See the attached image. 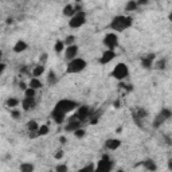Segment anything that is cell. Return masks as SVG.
<instances>
[{"instance_id":"cb8c5ba5","label":"cell","mask_w":172,"mask_h":172,"mask_svg":"<svg viewBox=\"0 0 172 172\" xmlns=\"http://www.w3.org/2000/svg\"><path fill=\"white\" fill-rule=\"evenodd\" d=\"M42 86H43V83L41 82L39 78H31L30 82H28V87H31V89H34V90L42 89Z\"/></svg>"},{"instance_id":"74e56055","label":"cell","mask_w":172,"mask_h":172,"mask_svg":"<svg viewBox=\"0 0 172 172\" xmlns=\"http://www.w3.org/2000/svg\"><path fill=\"white\" fill-rule=\"evenodd\" d=\"M65 156V151H62V149H58V151L54 153V159L55 160H62Z\"/></svg>"},{"instance_id":"e0dca14e","label":"cell","mask_w":172,"mask_h":172,"mask_svg":"<svg viewBox=\"0 0 172 172\" xmlns=\"http://www.w3.org/2000/svg\"><path fill=\"white\" fill-rule=\"evenodd\" d=\"M66 116L67 114H65V113H62V112H58V110H54V109H53V112H51V117H53V120L58 124V125L65 122Z\"/></svg>"},{"instance_id":"e575fe53","label":"cell","mask_w":172,"mask_h":172,"mask_svg":"<svg viewBox=\"0 0 172 172\" xmlns=\"http://www.w3.org/2000/svg\"><path fill=\"white\" fill-rule=\"evenodd\" d=\"M35 96H36V90L31 89V87H28V89L24 91V97H27V98H35Z\"/></svg>"},{"instance_id":"603a6c76","label":"cell","mask_w":172,"mask_h":172,"mask_svg":"<svg viewBox=\"0 0 172 172\" xmlns=\"http://www.w3.org/2000/svg\"><path fill=\"white\" fill-rule=\"evenodd\" d=\"M19 171L20 172H34L35 171V166L32 163H28V162L22 163L19 166Z\"/></svg>"},{"instance_id":"83f0119b","label":"cell","mask_w":172,"mask_h":172,"mask_svg":"<svg viewBox=\"0 0 172 172\" xmlns=\"http://www.w3.org/2000/svg\"><path fill=\"white\" fill-rule=\"evenodd\" d=\"M155 67L157 69V70H166V67H167V59H164V58H162V59H157L155 62Z\"/></svg>"},{"instance_id":"5bb4252c","label":"cell","mask_w":172,"mask_h":172,"mask_svg":"<svg viewBox=\"0 0 172 172\" xmlns=\"http://www.w3.org/2000/svg\"><path fill=\"white\" fill-rule=\"evenodd\" d=\"M35 106H36L35 98H27V97H24L23 100H22V108H23L24 112H30Z\"/></svg>"},{"instance_id":"d6a6232c","label":"cell","mask_w":172,"mask_h":172,"mask_svg":"<svg viewBox=\"0 0 172 172\" xmlns=\"http://www.w3.org/2000/svg\"><path fill=\"white\" fill-rule=\"evenodd\" d=\"M55 172H69V167H67V164H65V163L58 164V166L55 167Z\"/></svg>"},{"instance_id":"7bdbcfd3","label":"cell","mask_w":172,"mask_h":172,"mask_svg":"<svg viewBox=\"0 0 172 172\" xmlns=\"http://www.w3.org/2000/svg\"><path fill=\"white\" fill-rule=\"evenodd\" d=\"M167 166H168V170H170V171L172 172V159H170V160H168Z\"/></svg>"},{"instance_id":"30bf717a","label":"cell","mask_w":172,"mask_h":172,"mask_svg":"<svg viewBox=\"0 0 172 172\" xmlns=\"http://www.w3.org/2000/svg\"><path fill=\"white\" fill-rule=\"evenodd\" d=\"M81 121H79L78 118H77V116L74 114V116H71L70 118H69V121H67V124H66V126H65V130L66 132H74L77 130V129H79L81 128Z\"/></svg>"},{"instance_id":"d6986e66","label":"cell","mask_w":172,"mask_h":172,"mask_svg":"<svg viewBox=\"0 0 172 172\" xmlns=\"http://www.w3.org/2000/svg\"><path fill=\"white\" fill-rule=\"evenodd\" d=\"M27 43H26L24 41H18L15 45H14V51H15L16 54H20V53H23V51L27 50Z\"/></svg>"},{"instance_id":"9c48e42d","label":"cell","mask_w":172,"mask_h":172,"mask_svg":"<svg viewBox=\"0 0 172 172\" xmlns=\"http://www.w3.org/2000/svg\"><path fill=\"white\" fill-rule=\"evenodd\" d=\"M77 118L81 122L86 121L87 118L91 117V110L87 105H79V108H77V113H75Z\"/></svg>"},{"instance_id":"f546056e","label":"cell","mask_w":172,"mask_h":172,"mask_svg":"<svg viewBox=\"0 0 172 172\" xmlns=\"http://www.w3.org/2000/svg\"><path fill=\"white\" fill-rule=\"evenodd\" d=\"M134 116H137L140 120H144V118H147V116H148V112L145 110L144 108H138L137 110H136V113H133Z\"/></svg>"},{"instance_id":"7dc6e473","label":"cell","mask_w":172,"mask_h":172,"mask_svg":"<svg viewBox=\"0 0 172 172\" xmlns=\"http://www.w3.org/2000/svg\"><path fill=\"white\" fill-rule=\"evenodd\" d=\"M168 19H170V22H172V11L170 12V15H168Z\"/></svg>"},{"instance_id":"9a60e30c","label":"cell","mask_w":172,"mask_h":172,"mask_svg":"<svg viewBox=\"0 0 172 172\" xmlns=\"http://www.w3.org/2000/svg\"><path fill=\"white\" fill-rule=\"evenodd\" d=\"M105 147H106L109 151H116V149H118L121 147V140H118V138H108V140L105 141Z\"/></svg>"},{"instance_id":"7c38bea8","label":"cell","mask_w":172,"mask_h":172,"mask_svg":"<svg viewBox=\"0 0 172 172\" xmlns=\"http://www.w3.org/2000/svg\"><path fill=\"white\" fill-rule=\"evenodd\" d=\"M116 58V51L113 50H105L104 53H102V55L100 58V63L101 65H108L110 63V62Z\"/></svg>"},{"instance_id":"52a82bcc","label":"cell","mask_w":172,"mask_h":172,"mask_svg":"<svg viewBox=\"0 0 172 172\" xmlns=\"http://www.w3.org/2000/svg\"><path fill=\"white\" fill-rule=\"evenodd\" d=\"M85 23H86V11H81V12L75 14V15L69 20L70 28H79Z\"/></svg>"},{"instance_id":"4fadbf2b","label":"cell","mask_w":172,"mask_h":172,"mask_svg":"<svg viewBox=\"0 0 172 172\" xmlns=\"http://www.w3.org/2000/svg\"><path fill=\"white\" fill-rule=\"evenodd\" d=\"M155 58H156L155 54H148V55L142 57L141 58V66L144 69H147V70L152 69L153 66H155Z\"/></svg>"},{"instance_id":"f1b7e54d","label":"cell","mask_w":172,"mask_h":172,"mask_svg":"<svg viewBox=\"0 0 172 172\" xmlns=\"http://www.w3.org/2000/svg\"><path fill=\"white\" fill-rule=\"evenodd\" d=\"M138 8V4H137V2H134V0H129V2L125 4V11H136Z\"/></svg>"},{"instance_id":"836d02e7","label":"cell","mask_w":172,"mask_h":172,"mask_svg":"<svg viewBox=\"0 0 172 172\" xmlns=\"http://www.w3.org/2000/svg\"><path fill=\"white\" fill-rule=\"evenodd\" d=\"M10 114H11V118H14V120H19V118H20V116H22V112H20V110H18V109H11Z\"/></svg>"},{"instance_id":"2e32d148","label":"cell","mask_w":172,"mask_h":172,"mask_svg":"<svg viewBox=\"0 0 172 172\" xmlns=\"http://www.w3.org/2000/svg\"><path fill=\"white\" fill-rule=\"evenodd\" d=\"M45 73H46V66L38 63L34 69H32L31 75H32V78H39V77H42L43 74H45Z\"/></svg>"},{"instance_id":"f6af8a7d","label":"cell","mask_w":172,"mask_h":172,"mask_svg":"<svg viewBox=\"0 0 172 172\" xmlns=\"http://www.w3.org/2000/svg\"><path fill=\"white\" fill-rule=\"evenodd\" d=\"M6 23H7V24H12V23H14V19H12V18H7V22H6Z\"/></svg>"},{"instance_id":"f35d334b","label":"cell","mask_w":172,"mask_h":172,"mask_svg":"<svg viewBox=\"0 0 172 172\" xmlns=\"http://www.w3.org/2000/svg\"><path fill=\"white\" fill-rule=\"evenodd\" d=\"M98 121H100V114H96V116H91L89 122L91 124V125H96V124H98Z\"/></svg>"},{"instance_id":"d590c367","label":"cell","mask_w":172,"mask_h":172,"mask_svg":"<svg viewBox=\"0 0 172 172\" xmlns=\"http://www.w3.org/2000/svg\"><path fill=\"white\" fill-rule=\"evenodd\" d=\"M74 136H75L77 138H83V137L86 136V130L82 129V128H79V129H77V130L74 132Z\"/></svg>"},{"instance_id":"4dcf8cb0","label":"cell","mask_w":172,"mask_h":172,"mask_svg":"<svg viewBox=\"0 0 172 172\" xmlns=\"http://www.w3.org/2000/svg\"><path fill=\"white\" fill-rule=\"evenodd\" d=\"M49 132H50V128L49 125H41L39 126V129H38V136L39 137H42V136H46V134H49Z\"/></svg>"},{"instance_id":"bcb514c9","label":"cell","mask_w":172,"mask_h":172,"mask_svg":"<svg viewBox=\"0 0 172 172\" xmlns=\"http://www.w3.org/2000/svg\"><path fill=\"white\" fill-rule=\"evenodd\" d=\"M116 132H117V133H121V132H122V126L117 128V129H116Z\"/></svg>"},{"instance_id":"c3c4849f","label":"cell","mask_w":172,"mask_h":172,"mask_svg":"<svg viewBox=\"0 0 172 172\" xmlns=\"http://www.w3.org/2000/svg\"><path fill=\"white\" fill-rule=\"evenodd\" d=\"M116 172H124V170H121V168H120V170H117Z\"/></svg>"},{"instance_id":"ab89813d","label":"cell","mask_w":172,"mask_h":172,"mask_svg":"<svg viewBox=\"0 0 172 172\" xmlns=\"http://www.w3.org/2000/svg\"><path fill=\"white\" fill-rule=\"evenodd\" d=\"M19 89L20 90H23V91H26L28 89V83H26V82H23V81H20L19 82Z\"/></svg>"},{"instance_id":"ac0fdd59","label":"cell","mask_w":172,"mask_h":172,"mask_svg":"<svg viewBox=\"0 0 172 172\" xmlns=\"http://www.w3.org/2000/svg\"><path fill=\"white\" fill-rule=\"evenodd\" d=\"M141 166L144 167L147 171H149V172H156V170H157L156 163L153 162L152 159H147V160H144V162L141 163Z\"/></svg>"},{"instance_id":"ffe728a7","label":"cell","mask_w":172,"mask_h":172,"mask_svg":"<svg viewBox=\"0 0 172 172\" xmlns=\"http://www.w3.org/2000/svg\"><path fill=\"white\" fill-rule=\"evenodd\" d=\"M62 14H63L65 16H67V18H71L75 15V8H74V4H67V6H65L63 7V11H62Z\"/></svg>"},{"instance_id":"44dd1931","label":"cell","mask_w":172,"mask_h":172,"mask_svg":"<svg viewBox=\"0 0 172 172\" xmlns=\"http://www.w3.org/2000/svg\"><path fill=\"white\" fill-rule=\"evenodd\" d=\"M57 82H58L57 73L54 71V70H49V73H47V83H49L50 86H54Z\"/></svg>"},{"instance_id":"7402d4cb","label":"cell","mask_w":172,"mask_h":172,"mask_svg":"<svg viewBox=\"0 0 172 172\" xmlns=\"http://www.w3.org/2000/svg\"><path fill=\"white\" fill-rule=\"evenodd\" d=\"M39 124L35 121V120H30V121L27 122V130L28 133H38V129H39Z\"/></svg>"},{"instance_id":"8d00e7d4","label":"cell","mask_w":172,"mask_h":172,"mask_svg":"<svg viewBox=\"0 0 172 172\" xmlns=\"http://www.w3.org/2000/svg\"><path fill=\"white\" fill-rule=\"evenodd\" d=\"M47 59H49V54H47V53H42L41 57H39V63H41V65H46Z\"/></svg>"},{"instance_id":"484cf974","label":"cell","mask_w":172,"mask_h":172,"mask_svg":"<svg viewBox=\"0 0 172 172\" xmlns=\"http://www.w3.org/2000/svg\"><path fill=\"white\" fill-rule=\"evenodd\" d=\"M54 50H55V53H58V54L65 53V50H66L65 42L63 41H57L55 43H54Z\"/></svg>"},{"instance_id":"8fae6325","label":"cell","mask_w":172,"mask_h":172,"mask_svg":"<svg viewBox=\"0 0 172 172\" xmlns=\"http://www.w3.org/2000/svg\"><path fill=\"white\" fill-rule=\"evenodd\" d=\"M78 51H79V49H78V46H77V45L66 47V50H65V58L69 62L73 61V59H75V58H78Z\"/></svg>"},{"instance_id":"3957f363","label":"cell","mask_w":172,"mask_h":172,"mask_svg":"<svg viewBox=\"0 0 172 172\" xmlns=\"http://www.w3.org/2000/svg\"><path fill=\"white\" fill-rule=\"evenodd\" d=\"M75 108H79V104L73 100H69V98H65V100H61L58 101L54 106V110H58V112H62L65 114L70 113L71 110H74Z\"/></svg>"},{"instance_id":"b9f144b4","label":"cell","mask_w":172,"mask_h":172,"mask_svg":"<svg viewBox=\"0 0 172 172\" xmlns=\"http://www.w3.org/2000/svg\"><path fill=\"white\" fill-rule=\"evenodd\" d=\"M59 142L61 144H66V142H67V138H66L65 136H61L59 137Z\"/></svg>"},{"instance_id":"60d3db41","label":"cell","mask_w":172,"mask_h":172,"mask_svg":"<svg viewBox=\"0 0 172 172\" xmlns=\"http://www.w3.org/2000/svg\"><path fill=\"white\" fill-rule=\"evenodd\" d=\"M113 108H114V109H120V108H121V101L116 100L114 102H113Z\"/></svg>"},{"instance_id":"d4e9b609","label":"cell","mask_w":172,"mask_h":172,"mask_svg":"<svg viewBox=\"0 0 172 172\" xmlns=\"http://www.w3.org/2000/svg\"><path fill=\"white\" fill-rule=\"evenodd\" d=\"M19 104H22V101H19L18 98L15 97H10L8 100L6 101V105H7V108H11V109H16V106Z\"/></svg>"},{"instance_id":"6da1fadb","label":"cell","mask_w":172,"mask_h":172,"mask_svg":"<svg viewBox=\"0 0 172 172\" xmlns=\"http://www.w3.org/2000/svg\"><path fill=\"white\" fill-rule=\"evenodd\" d=\"M133 24V18L132 16H125V15H117L112 19L109 28L113 30L114 32H122L128 30L129 27H132Z\"/></svg>"},{"instance_id":"ba28073f","label":"cell","mask_w":172,"mask_h":172,"mask_svg":"<svg viewBox=\"0 0 172 172\" xmlns=\"http://www.w3.org/2000/svg\"><path fill=\"white\" fill-rule=\"evenodd\" d=\"M104 45L106 47V50H116V47L118 46V36L116 32H108L104 38Z\"/></svg>"},{"instance_id":"277c9868","label":"cell","mask_w":172,"mask_h":172,"mask_svg":"<svg viewBox=\"0 0 172 172\" xmlns=\"http://www.w3.org/2000/svg\"><path fill=\"white\" fill-rule=\"evenodd\" d=\"M128 75H129V69H128V66L124 63V62L117 63L114 66V69H113V71H112V77L116 78L117 81H120V82H122Z\"/></svg>"},{"instance_id":"7a4b0ae2","label":"cell","mask_w":172,"mask_h":172,"mask_svg":"<svg viewBox=\"0 0 172 172\" xmlns=\"http://www.w3.org/2000/svg\"><path fill=\"white\" fill-rule=\"evenodd\" d=\"M87 62L82 58H75V59L70 61L66 66V73L67 74H77V73H81L86 69Z\"/></svg>"},{"instance_id":"5b68a950","label":"cell","mask_w":172,"mask_h":172,"mask_svg":"<svg viewBox=\"0 0 172 172\" xmlns=\"http://www.w3.org/2000/svg\"><path fill=\"white\" fill-rule=\"evenodd\" d=\"M113 167H114V163L112 162V159L108 155H104L96 164V172H112Z\"/></svg>"},{"instance_id":"8992f818","label":"cell","mask_w":172,"mask_h":172,"mask_svg":"<svg viewBox=\"0 0 172 172\" xmlns=\"http://www.w3.org/2000/svg\"><path fill=\"white\" fill-rule=\"evenodd\" d=\"M171 117H172V110H170L168 108H163L162 110L159 112V114L155 117V120H153V126L160 128L168 118H171Z\"/></svg>"},{"instance_id":"ee69618b","label":"cell","mask_w":172,"mask_h":172,"mask_svg":"<svg viewBox=\"0 0 172 172\" xmlns=\"http://www.w3.org/2000/svg\"><path fill=\"white\" fill-rule=\"evenodd\" d=\"M6 71V63H2V69H0V74H4Z\"/></svg>"},{"instance_id":"1f68e13d","label":"cell","mask_w":172,"mask_h":172,"mask_svg":"<svg viewBox=\"0 0 172 172\" xmlns=\"http://www.w3.org/2000/svg\"><path fill=\"white\" fill-rule=\"evenodd\" d=\"M79 172H96V164H94V163H89L87 166L81 168Z\"/></svg>"},{"instance_id":"4316f807","label":"cell","mask_w":172,"mask_h":172,"mask_svg":"<svg viewBox=\"0 0 172 172\" xmlns=\"http://www.w3.org/2000/svg\"><path fill=\"white\" fill-rule=\"evenodd\" d=\"M65 46L66 47H69V46H74L75 45V42H77V36L75 35H67L65 38Z\"/></svg>"}]
</instances>
